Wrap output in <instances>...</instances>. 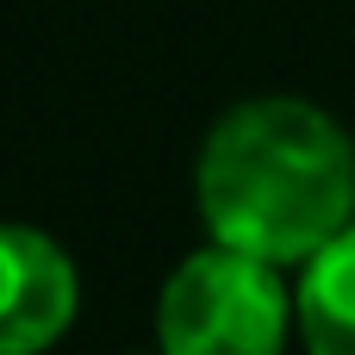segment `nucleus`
Masks as SVG:
<instances>
[{
  "mask_svg": "<svg viewBox=\"0 0 355 355\" xmlns=\"http://www.w3.org/2000/svg\"><path fill=\"white\" fill-rule=\"evenodd\" d=\"M293 318L312 355H355V225L306 262Z\"/></svg>",
  "mask_w": 355,
  "mask_h": 355,
  "instance_id": "4",
  "label": "nucleus"
},
{
  "mask_svg": "<svg viewBox=\"0 0 355 355\" xmlns=\"http://www.w3.org/2000/svg\"><path fill=\"white\" fill-rule=\"evenodd\" d=\"M200 212L212 243L256 262H312L355 225V150L312 100L231 106L200 150Z\"/></svg>",
  "mask_w": 355,
  "mask_h": 355,
  "instance_id": "1",
  "label": "nucleus"
},
{
  "mask_svg": "<svg viewBox=\"0 0 355 355\" xmlns=\"http://www.w3.org/2000/svg\"><path fill=\"white\" fill-rule=\"evenodd\" d=\"M75 262L31 225H0V355H44L75 318Z\"/></svg>",
  "mask_w": 355,
  "mask_h": 355,
  "instance_id": "3",
  "label": "nucleus"
},
{
  "mask_svg": "<svg viewBox=\"0 0 355 355\" xmlns=\"http://www.w3.org/2000/svg\"><path fill=\"white\" fill-rule=\"evenodd\" d=\"M293 293L281 287V268L225 243L187 256L156 306L162 355H281Z\"/></svg>",
  "mask_w": 355,
  "mask_h": 355,
  "instance_id": "2",
  "label": "nucleus"
}]
</instances>
